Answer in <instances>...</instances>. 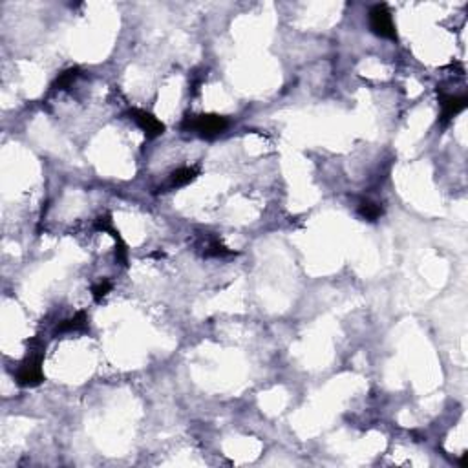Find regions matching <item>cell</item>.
<instances>
[{
    "label": "cell",
    "instance_id": "4fadbf2b",
    "mask_svg": "<svg viewBox=\"0 0 468 468\" xmlns=\"http://www.w3.org/2000/svg\"><path fill=\"white\" fill-rule=\"evenodd\" d=\"M467 463H468V454H463V458H461L459 465H461L463 468H467Z\"/></svg>",
    "mask_w": 468,
    "mask_h": 468
},
{
    "label": "cell",
    "instance_id": "7c38bea8",
    "mask_svg": "<svg viewBox=\"0 0 468 468\" xmlns=\"http://www.w3.org/2000/svg\"><path fill=\"white\" fill-rule=\"evenodd\" d=\"M110 289H112V282H110V280H101V282H97L96 286L92 288V297H94L96 302H101L103 298L110 292Z\"/></svg>",
    "mask_w": 468,
    "mask_h": 468
},
{
    "label": "cell",
    "instance_id": "6da1fadb",
    "mask_svg": "<svg viewBox=\"0 0 468 468\" xmlns=\"http://www.w3.org/2000/svg\"><path fill=\"white\" fill-rule=\"evenodd\" d=\"M229 121L218 114H198V116H187L181 121L180 128L183 132L198 134L200 138L214 139L222 136L227 130Z\"/></svg>",
    "mask_w": 468,
    "mask_h": 468
},
{
    "label": "cell",
    "instance_id": "ba28073f",
    "mask_svg": "<svg viewBox=\"0 0 468 468\" xmlns=\"http://www.w3.org/2000/svg\"><path fill=\"white\" fill-rule=\"evenodd\" d=\"M88 330V319H86L85 311L75 313L72 319H66L58 322L55 328L54 335H64V333H79V331Z\"/></svg>",
    "mask_w": 468,
    "mask_h": 468
},
{
    "label": "cell",
    "instance_id": "52a82bcc",
    "mask_svg": "<svg viewBox=\"0 0 468 468\" xmlns=\"http://www.w3.org/2000/svg\"><path fill=\"white\" fill-rule=\"evenodd\" d=\"M198 176H200V169H198V167H181V169H178V171H174L169 176V180L163 183V187H160V191L169 192L176 191V189H181V187L192 183Z\"/></svg>",
    "mask_w": 468,
    "mask_h": 468
},
{
    "label": "cell",
    "instance_id": "277c9868",
    "mask_svg": "<svg viewBox=\"0 0 468 468\" xmlns=\"http://www.w3.org/2000/svg\"><path fill=\"white\" fill-rule=\"evenodd\" d=\"M439 96V105H441V116H439V125L448 127L454 117H458L467 108L468 97L467 96H452V94H445L443 90H437Z\"/></svg>",
    "mask_w": 468,
    "mask_h": 468
},
{
    "label": "cell",
    "instance_id": "9c48e42d",
    "mask_svg": "<svg viewBox=\"0 0 468 468\" xmlns=\"http://www.w3.org/2000/svg\"><path fill=\"white\" fill-rule=\"evenodd\" d=\"M200 249H202V255L205 258H224V256H233L234 253L231 249H227L218 238L214 236H203L202 244H200Z\"/></svg>",
    "mask_w": 468,
    "mask_h": 468
},
{
    "label": "cell",
    "instance_id": "30bf717a",
    "mask_svg": "<svg viewBox=\"0 0 468 468\" xmlns=\"http://www.w3.org/2000/svg\"><path fill=\"white\" fill-rule=\"evenodd\" d=\"M357 213H359V216L362 220H366V222H377L384 214V211L379 203L372 202V200H361L359 205H357Z\"/></svg>",
    "mask_w": 468,
    "mask_h": 468
},
{
    "label": "cell",
    "instance_id": "7a4b0ae2",
    "mask_svg": "<svg viewBox=\"0 0 468 468\" xmlns=\"http://www.w3.org/2000/svg\"><path fill=\"white\" fill-rule=\"evenodd\" d=\"M43 361H44V346L32 348L21 362V366L17 370V384L22 388H33L44 381L43 373Z\"/></svg>",
    "mask_w": 468,
    "mask_h": 468
},
{
    "label": "cell",
    "instance_id": "5b68a950",
    "mask_svg": "<svg viewBox=\"0 0 468 468\" xmlns=\"http://www.w3.org/2000/svg\"><path fill=\"white\" fill-rule=\"evenodd\" d=\"M127 116L132 119L136 125H138L143 134L147 136V139H156L160 138L161 134L165 132V125L154 116V114L147 112V110H141V108H130L127 112Z\"/></svg>",
    "mask_w": 468,
    "mask_h": 468
},
{
    "label": "cell",
    "instance_id": "8fae6325",
    "mask_svg": "<svg viewBox=\"0 0 468 468\" xmlns=\"http://www.w3.org/2000/svg\"><path fill=\"white\" fill-rule=\"evenodd\" d=\"M79 75H81L79 68H68L66 72H63V74L58 75L57 81H55L52 88H55V90H66L68 86L74 85Z\"/></svg>",
    "mask_w": 468,
    "mask_h": 468
},
{
    "label": "cell",
    "instance_id": "8992f818",
    "mask_svg": "<svg viewBox=\"0 0 468 468\" xmlns=\"http://www.w3.org/2000/svg\"><path fill=\"white\" fill-rule=\"evenodd\" d=\"M96 229L101 231V233H110V236L116 240V244H119V245H117V249H116L117 262H121L123 266H127V260H128L127 244H125V240L121 238L119 231L114 227L112 216H110V214H103V216H99V218L96 220Z\"/></svg>",
    "mask_w": 468,
    "mask_h": 468
},
{
    "label": "cell",
    "instance_id": "3957f363",
    "mask_svg": "<svg viewBox=\"0 0 468 468\" xmlns=\"http://www.w3.org/2000/svg\"><path fill=\"white\" fill-rule=\"evenodd\" d=\"M368 19H370V30L377 37L397 41V30H395L394 17H392V11L388 10V6L375 4L370 10V17Z\"/></svg>",
    "mask_w": 468,
    "mask_h": 468
}]
</instances>
